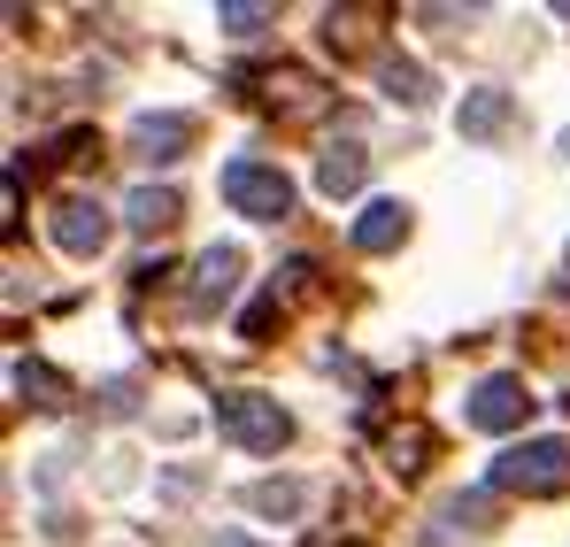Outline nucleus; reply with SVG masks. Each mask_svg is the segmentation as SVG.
Here are the masks:
<instances>
[{
  "label": "nucleus",
  "mask_w": 570,
  "mask_h": 547,
  "mask_svg": "<svg viewBox=\"0 0 570 547\" xmlns=\"http://www.w3.org/2000/svg\"><path fill=\"white\" fill-rule=\"evenodd\" d=\"M493 494H563L570 486V440H517L485 470Z\"/></svg>",
  "instance_id": "f257e3e1"
},
{
  "label": "nucleus",
  "mask_w": 570,
  "mask_h": 547,
  "mask_svg": "<svg viewBox=\"0 0 570 547\" xmlns=\"http://www.w3.org/2000/svg\"><path fill=\"white\" fill-rule=\"evenodd\" d=\"M216 432L247 456H278L293 440V417H285L271 393H216Z\"/></svg>",
  "instance_id": "f03ea898"
},
{
  "label": "nucleus",
  "mask_w": 570,
  "mask_h": 547,
  "mask_svg": "<svg viewBox=\"0 0 570 547\" xmlns=\"http://www.w3.org/2000/svg\"><path fill=\"white\" fill-rule=\"evenodd\" d=\"M224 201L239 216H255V224H278V216H293V178H285L278 163L239 155V163H224Z\"/></svg>",
  "instance_id": "7ed1b4c3"
},
{
  "label": "nucleus",
  "mask_w": 570,
  "mask_h": 547,
  "mask_svg": "<svg viewBox=\"0 0 570 547\" xmlns=\"http://www.w3.org/2000/svg\"><path fill=\"white\" fill-rule=\"evenodd\" d=\"M540 401H532V385L524 378H509V370H493V378H478L471 393V424L478 432H524V417H532Z\"/></svg>",
  "instance_id": "20e7f679"
},
{
  "label": "nucleus",
  "mask_w": 570,
  "mask_h": 547,
  "mask_svg": "<svg viewBox=\"0 0 570 547\" xmlns=\"http://www.w3.org/2000/svg\"><path fill=\"white\" fill-rule=\"evenodd\" d=\"M108 232H116V224H108V208H100L94 193H62V201H55V247H62V255H100Z\"/></svg>",
  "instance_id": "39448f33"
},
{
  "label": "nucleus",
  "mask_w": 570,
  "mask_h": 547,
  "mask_svg": "<svg viewBox=\"0 0 570 547\" xmlns=\"http://www.w3.org/2000/svg\"><path fill=\"white\" fill-rule=\"evenodd\" d=\"M186 147H193V116H178V108H163V116H139V124H131V155H139V163H163V170H170Z\"/></svg>",
  "instance_id": "423d86ee"
},
{
  "label": "nucleus",
  "mask_w": 570,
  "mask_h": 547,
  "mask_svg": "<svg viewBox=\"0 0 570 547\" xmlns=\"http://www.w3.org/2000/svg\"><path fill=\"white\" fill-rule=\"evenodd\" d=\"M509 116H517V100H509L501 86H478V92H463V108H455L463 139H501V131H509Z\"/></svg>",
  "instance_id": "0eeeda50"
},
{
  "label": "nucleus",
  "mask_w": 570,
  "mask_h": 547,
  "mask_svg": "<svg viewBox=\"0 0 570 547\" xmlns=\"http://www.w3.org/2000/svg\"><path fill=\"white\" fill-rule=\"evenodd\" d=\"M363 178H371V155H363L355 139H332V147H324V163H316V193H332V201H340V193H355Z\"/></svg>",
  "instance_id": "6e6552de"
},
{
  "label": "nucleus",
  "mask_w": 570,
  "mask_h": 547,
  "mask_svg": "<svg viewBox=\"0 0 570 547\" xmlns=\"http://www.w3.org/2000/svg\"><path fill=\"white\" fill-rule=\"evenodd\" d=\"M232 285H239V247H208V255L193 263V309L232 301Z\"/></svg>",
  "instance_id": "1a4fd4ad"
},
{
  "label": "nucleus",
  "mask_w": 570,
  "mask_h": 547,
  "mask_svg": "<svg viewBox=\"0 0 570 547\" xmlns=\"http://www.w3.org/2000/svg\"><path fill=\"white\" fill-rule=\"evenodd\" d=\"M124 224H131L139 240L170 232V224H178V193H170V185H131V201H124Z\"/></svg>",
  "instance_id": "9d476101"
},
{
  "label": "nucleus",
  "mask_w": 570,
  "mask_h": 547,
  "mask_svg": "<svg viewBox=\"0 0 570 547\" xmlns=\"http://www.w3.org/2000/svg\"><path fill=\"white\" fill-rule=\"evenodd\" d=\"M409 240V208L401 201H371L363 216H355V247L363 255H385V247H401Z\"/></svg>",
  "instance_id": "9b49d317"
},
{
  "label": "nucleus",
  "mask_w": 570,
  "mask_h": 547,
  "mask_svg": "<svg viewBox=\"0 0 570 547\" xmlns=\"http://www.w3.org/2000/svg\"><path fill=\"white\" fill-rule=\"evenodd\" d=\"M379 86H385V100H401V108H424V100H432V78H424L416 62H401V55L379 62Z\"/></svg>",
  "instance_id": "f8f14e48"
},
{
  "label": "nucleus",
  "mask_w": 570,
  "mask_h": 547,
  "mask_svg": "<svg viewBox=\"0 0 570 547\" xmlns=\"http://www.w3.org/2000/svg\"><path fill=\"white\" fill-rule=\"evenodd\" d=\"M271 16H278V8H255V0H224V8H216V23H224L232 39H255Z\"/></svg>",
  "instance_id": "ddd939ff"
},
{
  "label": "nucleus",
  "mask_w": 570,
  "mask_h": 547,
  "mask_svg": "<svg viewBox=\"0 0 570 547\" xmlns=\"http://www.w3.org/2000/svg\"><path fill=\"white\" fill-rule=\"evenodd\" d=\"M247 501H255V509H263V517H293V509H301V486H293V478H263V486H255V494H247Z\"/></svg>",
  "instance_id": "4468645a"
},
{
  "label": "nucleus",
  "mask_w": 570,
  "mask_h": 547,
  "mask_svg": "<svg viewBox=\"0 0 570 547\" xmlns=\"http://www.w3.org/2000/svg\"><path fill=\"white\" fill-rule=\"evenodd\" d=\"M216 547H255V540L247 533H216Z\"/></svg>",
  "instance_id": "2eb2a0df"
}]
</instances>
